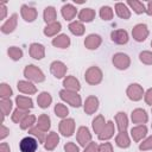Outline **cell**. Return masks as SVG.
I'll return each instance as SVG.
<instances>
[{"instance_id":"obj_1","label":"cell","mask_w":152,"mask_h":152,"mask_svg":"<svg viewBox=\"0 0 152 152\" xmlns=\"http://www.w3.org/2000/svg\"><path fill=\"white\" fill-rule=\"evenodd\" d=\"M24 76L27 78V81L30 82H34V83H40L45 81V75L42 71V69H39L37 65L34 64H28L25 66L24 69Z\"/></svg>"},{"instance_id":"obj_2","label":"cell","mask_w":152,"mask_h":152,"mask_svg":"<svg viewBox=\"0 0 152 152\" xmlns=\"http://www.w3.org/2000/svg\"><path fill=\"white\" fill-rule=\"evenodd\" d=\"M102 78H103V74H102V70L99 66L93 65V66H89L86 70L84 80H86V82L88 84L96 86V84H99V83L102 82Z\"/></svg>"},{"instance_id":"obj_3","label":"cell","mask_w":152,"mask_h":152,"mask_svg":"<svg viewBox=\"0 0 152 152\" xmlns=\"http://www.w3.org/2000/svg\"><path fill=\"white\" fill-rule=\"evenodd\" d=\"M59 97L64 102H66L70 106L76 107V108L81 107V104H82V99L76 91H70V90H66V89H62L59 91Z\"/></svg>"},{"instance_id":"obj_4","label":"cell","mask_w":152,"mask_h":152,"mask_svg":"<svg viewBox=\"0 0 152 152\" xmlns=\"http://www.w3.org/2000/svg\"><path fill=\"white\" fill-rule=\"evenodd\" d=\"M113 65L118 69V70H126L128 69V66L131 65V58L128 55L124 53V52H116L113 55L112 58Z\"/></svg>"},{"instance_id":"obj_5","label":"cell","mask_w":152,"mask_h":152,"mask_svg":"<svg viewBox=\"0 0 152 152\" xmlns=\"http://www.w3.org/2000/svg\"><path fill=\"white\" fill-rule=\"evenodd\" d=\"M144 94H145V91H144L142 87H141L139 83H131V84L127 87V89H126V95H127V97H128L131 101H134V102L140 101V100L142 99Z\"/></svg>"},{"instance_id":"obj_6","label":"cell","mask_w":152,"mask_h":152,"mask_svg":"<svg viewBox=\"0 0 152 152\" xmlns=\"http://www.w3.org/2000/svg\"><path fill=\"white\" fill-rule=\"evenodd\" d=\"M58 129L63 137H71L75 132V120L71 118L62 119L58 124Z\"/></svg>"},{"instance_id":"obj_7","label":"cell","mask_w":152,"mask_h":152,"mask_svg":"<svg viewBox=\"0 0 152 152\" xmlns=\"http://www.w3.org/2000/svg\"><path fill=\"white\" fill-rule=\"evenodd\" d=\"M148 28H147V25L146 24H137L133 28H132V37L135 42L138 43H141V42H145L146 38L148 37Z\"/></svg>"},{"instance_id":"obj_8","label":"cell","mask_w":152,"mask_h":152,"mask_svg":"<svg viewBox=\"0 0 152 152\" xmlns=\"http://www.w3.org/2000/svg\"><path fill=\"white\" fill-rule=\"evenodd\" d=\"M19 148L21 152H36L38 148V141L33 137H25L20 140Z\"/></svg>"},{"instance_id":"obj_9","label":"cell","mask_w":152,"mask_h":152,"mask_svg":"<svg viewBox=\"0 0 152 152\" xmlns=\"http://www.w3.org/2000/svg\"><path fill=\"white\" fill-rule=\"evenodd\" d=\"M76 139H77V142L83 147H86L89 142H91V133L89 128L86 126L78 127L77 133H76Z\"/></svg>"},{"instance_id":"obj_10","label":"cell","mask_w":152,"mask_h":152,"mask_svg":"<svg viewBox=\"0 0 152 152\" xmlns=\"http://www.w3.org/2000/svg\"><path fill=\"white\" fill-rule=\"evenodd\" d=\"M66 65L61 62V61H53L50 64V72L56 77V78H63L66 75Z\"/></svg>"},{"instance_id":"obj_11","label":"cell","mask_w":152,"mask_h":152,"mask_svg":"<svg viewBox=\"0 0 152 152\" xmlns=\"http://www.w3.org/2000/svg\"><path fill=\"white\" fill-rule=\"evenodd\" d=\"M20 14H21V18L27 21V23H32L37 19V15H38V12L34 7H31L28 5H21L20 7Z\"/></svg>"},{"instance_id":"obj_12","label":"cell","mask_w":152,"mask_h":152,"mask_svg":"<svg viewBox=\"0 0 152 152\" xmlns=\"http://www.w3.org/2000/svg\"><path fill=\"white\" fill-rule=\"evenodd\" d=\"M110 39H112V42H114L118 45H125L128 43V39H129L128 32L126 30H122V28L114 30L110 33Z\"/></svg>"},{"instance_id":"obj_13","label":"cell","mask_w":152,"mask_h":152,"mask_svg":"<svg viewBox=\"0 0 152 152\" xmlns=\"http://www.w3.org/2000/svg\"><path fill=\"white\" fill-rule=\"evenodd\" d=\"M17 25H18V14L17 13H13L0 27V31L4 33V34H8V33H12L15 28H17Z\"/></svg>"},{"instance_id":"obj_14","label":"cell","mask_w":152,"mask_h":152,"mask_svg":"<svg viewBox=\"0 0 152 152\" xmlns=\"http://www.w3.org/2000/svg\"><path fill=\"white\" fill-rule=\"evenodd\" d=\"M131 120L133 124H137V125H144L148 121V115L146 113L145 109L142 108H135L132 110V114H131Z\"/></svg>"},{"instance_id":"obj_15","label":"cell","mask_w":152,"mask_h":152,"mask_svg":"<svg viewBox=\"0 0 152 152\" xmlns=\"http://www.w3.org/2000/svg\"><path fill=\"white\" fill-rule=\"evenodd\" d=\"M99 99L94 95H90L84 101V104H83V109H84V113L88 114V115H91L94 114L97 109H99Z\"/></svg>"},{"instance_id":"obj_16","label":"cell","mask_w":152,"mask_h":152,"mask_svg":"<svg viewBox=\"0 0 152 152\" xmlns=\"http://www.w3.org/2000/svg\"><path fill=\"white\" fill-rule=\"evenodd\" d=\"M101 44H102V38H101V36H99L96 33L88 34L84 39V46L88 50H96L100 48Z\"/></svg>"},{"instance_id":"obj_17","label":"cell","mask_w":152,"mask_h":152,"mask_svg":"<svg viewBox=\"0 0 152 152\" xmlns=\"http://www.w3.org/2000/svg\"><path fill=\"white\" fill-rule=\"evenodd\" d=\"M17 88H18V90H19L20 93H23V94H27V95H33V94L37 93V88H36V86H34L32 82L27 81V80L18 81V83H17Z\"/></svg>"},{"instance_id":"obj_18","label":"cell","mask_w":152,"mask_h":152,"mask_svg":"<svg viewBox=\"0 0 152 152\" xmlns=\"http://www.w3.org/2000/svg\"><path fill=\"white\" fill-rule=\"evenodd\" d=\"M30 56L34 59H42L45 57V46L39 43H32L28 49Z\"/></svg>"},{"instance_id":"obj_19","label":"cell","mask_w":152,"mask_h":152,"mask_svg":"<svg viewBox=\"0 0 152 152\" xmlns=\"http://www.w3.org/2000/svg\"><path fill=\"white\" fill-rule=\"evenodd\" d=\"M147 134V127L145 125H137L131 129V137L135 142L141 141Z\"/></svg>"},{"instance_id":"obj_20","label":"cell","mask_w":152,"mask_h":152,"mask_svg":"<svg viewBox=\"0 0 152 152\" xmlns=\"http://www.w3.org/2000/svg\"><path fill=\"white\" fill-rule=\"evenodd\" d=\"M59 142V135L56 132H50L44 141V148L48 151H53Z\"/></svg>"},{"instance_id":"obj_21","label":"cell","mask_w":152,"mask_h":152,"mask_svg":"<svg viewBox=\"0 0 152 152\" xmlns=\"http://www.w3.org/2000/svg\"><path fill=\"white\" fill-rule=\"evenodd\" d=\"M63 87H64V89H66V90H70V91H78L80 89H81V84H80V81L75 77V76H72V75H70V76H66L64 80H63Z\"/></svg>"},{"instance_id":"obj_22","label":"cell","mask_w":152,"mask_h":152,"mask_svg":"<svg viewBox=\"0 0 152 152\" xmlns=\"http://www.w3.org/2000/svg\"><path fill=\"white\" fill-rule=\"evenodd\" d=\"M114 132H115L114 122H113L112 120H109V121H107V124H106V126L103 127V129L101 131V133H100V134H97V137H99V139H100V140L104 141V140L110 139V138L114 135Z\"/></svg>"},{"instance_id":"obj_23","label":"cell","mask_w":152,"mask_h":152,"mask_svg":"<svg viewBox=\"0 0 152 152\" xmlns=\"http://www.w3.org/2000/svg\"><path fill=\"white\" fill-rule=\"evenodd\" d=\"M61 13H62V17H63L65 20L70 21V20H72V19L76 17V14H77V8H76L74 5H71V4H65V5L62 6Z\"/></svg>"},{"instance_id":"obj_24","label":"cell","mask_w":152,"mask_h":152,"mask_svg":"<svg viewBox=\"0 0 152 152\" xmlns=\"http://www.w3.org/2000/svg\"><path fill=\"white\" fill-rule=\"evenodd\" d=\"M52 45L56 46V48H59V49H66L70 46V38L69 36L64 34V33H61L58 36H56L53 39H52Z\"/></svg>"},{"instance_id":"obj_25","label":"cell","mask_w":152,"mask_h":152,"mask_svg":"<svg viewBox=\"0 0 152 152\" xmlns=\"http://www.w3.org/2000/svg\"><path fill=\"white\" fill-rule=\"evenodd\" d=\"M115 122L119 132H126L128 127V118L125 112H118L115 114Z\"/></svg>"},{"instance_id":"obj_26","label":"cell","mask_w":152,"mask_h":152,"mask_svg":"<svg viewBox=\"0 0 152 152\" xmlns=\"http://www.w3.org/2000/svg\"><path fill=\"white\" fill-rule=\"evenodd\" d=\"M95 11L93 8H82L78 12V21L81 23H91L95 19Z\"/></svg>"},{"instance_id":"obj_27","label":"cell","mask_w":152,"mask_h":152,"mask_svg":"<svg viewBox=\"0 0 152 152\" xmlns=\"http://www.w3.org/2000/svg\"><path fill=\"white\" fill-rule=\"evenodd\" d=\"M15 104H17V108H20V109H24V110H28V109H31L33 107V101L28 96L18 95L15 97Z\"/></svg>"},{"instance_id":"obj_28","label":"cell","mask_w":152,"mask_h":152,"mask_svg":"<svg viewBox=\"0 0 152 152\" xmlns=\"http://www.w3.org/2000/svg\"><path fill=\"white\" fill-rule=\"evenodd\" d=\"M115 13L119 18L121 19H129L131 18V10L128 8V6L124 2H116L115 4Z\"/></svg>"},{"instance_id":"obj_29","label":"cell","mask_w":152,"mask_h":152,"mask_svg":"<svg viewBox=\"0 0 152 152\" xmlns=\"http://www.w3.org/2000/svg\"><path fill=\"white\" fill-rule=\"evenodd\" d=\"M43 18H44V21L46 24H52L55 21H57V12H56V8L53 6H48L44 8V12H43Z\"/></svg>"},{"instance_id":"obj_30","label":"cell","mask_w":152,"mask_h":152,"mask_svg":"<svg viewBox=\"0 0 152 152\" xmlns=\"http://www.w3.org/2000/svg\"><path fill=\"white\" fill-rule=\"evenodd\" d=\"M62 30V24L59 21H55L52 24H46V26L43 30V33L46 37H53Z\"/></svg>"},{"instance_id":"obj_31","label":"cell","mask_w":152,"mask_h":152,"mask_svg":"<svg viewBox=\"0 0 152 152\" xmlns=\"http://www.w3.org/2000/svg\"><path fill=\"white\" fill-rule=\"evenodd\" d=\"M40 131L43 132H48L51 127V120H50V116L48 114H40L38 116V120H37V125H36Z\"/></svg>"},{"instance_id":"obj_32","label":"cell","mask_w":152,"mask_h":152,"mask_svg":"<svg viewBox=\"0 0 152 152\" xmlns=\"http://www.w3.org/2000/svg\"><path fill=\"white\" fill-rule=\"evenodd\" d=\"M51 102H52V96H51L48 91H42V93L38 95V97H37V103H38V106H39L40 108H43V109L48 108V107L51 104Z\"/></svg>"},{"instance_id":"obj_33","label":"cell","mask_w":152,"mask_h":152,"mask_svg":"<svg viewBox=\"0 0 152 152\" xmlns=\"http://www.w3.org/2000/svg\"><path fill=\"white\" fill-rule=\"evenodd\" d=\"M68 28H69V31H70L74 36H83V34H84V31H86L83 23H81V21H78V20L71 21V23L69 24Z\"/></svg>"},{"instance_id":"obj_34","label":"cell","mask_w":152,"mask_h":152,"mask_svg":"<svg viewBox=\"0 0 152 152\" xmlns=\"http://www.w3.org/2000/svg\"><path fill=\"white\" fill-rule=\"evenodd\" d=\"M115 144L121 148H127L131 145L129 137L127 132H119V134L115 137Z\"/></svg>"},{"instance_id":"obj_35","label":"cell","mask_w":152,"mask_h":152,"mask_svg":"<svg viewBox=\"0 0 152 152\" xmlns=\"http://www.w3.org/2000/svg\"><path fill=\"white\" fill-rule=\"evenodd\" d=\"M106 124H107V121L104 120L103 115L99 114V115H97V116H95V119L91 121L93 131H94L96 134H100V133H101V131L103 129V127L106 126Z\"/></svg>"},{"instance_id":"obj_36","label":"cell","mask_w":152,"mask_h":152,"mask_svg":"<svg viewBox=\"0 0 152 152\" xmlns=\"http://www.w3.org/2000/svg\"><path fill=\"white\" fill-rule=\"evenodd\" d=\"M127 6H129L137 14H142V13H146V7L144 5V2L139 1V0H128Z\"/></svg>"},{"instance_id":"obj_37","label":"cell","mask_w":152,"mask_h":152,"mask_svg":"<svg viewBox=\"0 0 152 152\" xmlns=\"http://www.w3.org/2000/svg\"><path fill=\"white\" fill-rule=\"evenodd\" d=\"M12 107H13V102L11 101V99H1L0 100V109L2 113V121H4V118L11 113Z\"/></svg>"},{"instance_id":"obj_38","label":"cell","mask_w":152,"mask_h":152,"mask_svg":"<svg viewBox=\"0 0 152 152\" xmlns=\"http://www.w3.org/2000/svg\"><path fill=\"white\" fill-rule=\"evenodd\" d=\"M36 121H37V118H36L33 114H28V115H26V116L23 119V121H21L19 125H20V128L25 131V129L32 128L33 125L36 124Z\"/></svg>"},{"instance_id":"obj_39","label":"cell","mask_w":152,"mask_h":152,"mask_svg":"<svg viewBox=\"0 0 152 152\" xmlns=\"http://www.w3.org/2000/svg\"><path fill=\"white\" fill-rule=\"evenodd\" d=\"M7 55H8V57H10L11 59H13V61H19V59H21L24 52H23V50H21L20 48H18V46H10L8 50H7Z\"/></svg>"},{"instance_id":"obj_40","label":"cell","mask_w":152,"mask_h":152,"mask_svg":"<svg viewBox=\"0 0 152 152\" xmlns=\"http://www.w3.org/2000/svg\"><path fill=\"white\" fill-rule=\"evenodd\" d=\"M28 114H30L28 110H24V109L17 108V109L13 110L11 118H12V121H13L14 124H20V122L23 121V119H24L26 115H28Z\"/></svg>"},{"instance_id":"obj_41","label":"cell","mask_w":152,"mask_h":152,"mask_svg":"<svg viewBox=\"0 0 152 152\" xmlns=\"http://www.w3.org/2000/svg\"><path fill=\"white\" fill-rule=\"evenodd\" d=\"M99 14H100V18H101L102 20H106V21L112 20V19H113V15H114L113 10H112V7H109V6H102V7L100 8Z\"/></svg>"},{"instance_id":"obj_42","label":"cell","mask_w":152,"mask_h":152,"mask_svg":"<svg viewBox=\"0 0 152 152\" xmlns=\"http://www.w3.org/2000/svg\"><path fill=\"white\" fill-rule=\"evenodd\" d=\"M53 110H55V114H56L58 118H62V119H65V118L68 116V114H69L68 107H66L65 104H63V103H57V104L55 106Z\"/></svg>"},{"instance_id":"obj_43","label":"cell","mask_w":152,"mask_h":152,"mask_svg":"<svg viewBox=\"0 0 152 152\" xmlns=\"http://www.w3.org/2000/svg\"><path fill=\"white\" fill-rule=\"evenodd\" d=\"M28 134H31L32 137H34L39 142H44V141H45V138H46V137H45V132L40 131L37 126L30 128V129H28Z\"/></svg>"},{"instance_id":"obj_44","label":"cell","mask_w":152,"mask_h":152,"mask_svg":"<svg viewBox=\"0 0 152 152\" xmlns=\"http://www.w3.org/2000/svg\"><path fill=\"white\" fill-rule=\"evenodd\" d=\"M12 95H13L12 88L5 82L1 83L0 84V96H1V99H10Z\"/></svg>"},{"instance_id":"obj_45","label":"cell","mask_w":152,"mask_h":152,"mask_svg":"<svg viewBox=\"0 0 152 152\" xmlns=\"http://www.w3.org/2000/svg\"><path fill=\"white\" fill-rule=\"evenodd\" d=\"M139 59L141 63L146 64V65H152V52L151 51H141L139 53Z\"/></svg>"},{"instance_id":"obj_46","label":"cell","mask_w":152,"mask_h":152,"mask_svg":"<svg viewBox=\"0 0 152 152\" xmlns=\"http://www.w3.org/2000/svg\"><path fill=\"white\" fill-rule=\"evenodd\" d=\"M139 150H140V151H148V150H152V135L147 137L145 140H142V142L139 144Z\"/></svg>"},{"instance_id":"obj_47","label":"cell","mask_w":152,"mask_h":152,"mask_svg":"<svg viewBox=\"0 0 152 152\" xmlns=\"http://www.w3.org/2000/svg\"><path fill=\"white\" fill-rule=\"evenodd\" d=\"M83 152H100V145H97L95 141H91L84 147Z\"/></svg>"},{"instance_id":"obj_48","label":"cell","mask_w":152,"mask_h":152,"mask_svg":"<svg viewBox=\"0 0 152 152\" xmlns=\"http://www.w3.org/2000/svg\"><path fill=\"white\" fill-rule=\"evenodd\" d=\"M64 151L65 152H80V148L75 142L69 141V142H66L64 145Z\"/></svg>"},{"instance_id":"obj_49","label":"cell","mask_w":152,"mask_h":152,"mask_svg":"<svg viewBox=\"0 0 152 152\" xmlns=\"http://www.w3.org/2000/svg\"><path fill=\"white\" fill-rule=\"evenodd\" d=\"M144 100H145V102H146L148 106L152 107V88H150V89H147V90L145 91V94H144Z\"/></svg>"},{"instance_id":"obj_50","label":"cell","mask_w":152,"mask_h":152,"mask_svg":"<svg viewBox=\"0 0 152 152\" xmlns=\"http://www.w3.org/2000/svg\"><path fill=\"white\" fill-rule=\"evenodd\" d=\"M100 152H113V146L110 142H102L100 145Z\"/></svg>"},{"instance_id":"obj_51","label":"cell","mask_w":152,"mask_h":152,"mask_svg":"<svg viewBox=\"0 0 152 152\" xmlns=\"http://www.w3.org/2000/svg\"><path fill=\"white\" fill-rule=\"evenodd\" d=\"M6 14H7L6 4H5V2H1V4H0V20H4V19L6 18Z\"/></svg>"},{"instance_id":"obj_52","label":"cell","mask_w":152,"mask_h":152,"mask_svg":"<svg viewBox=\"0 0 152 152\" xmlns=\"http://www.w3.org/2000/svg\"><path fill=\"white\" fill-rule=\"evenodd\" d=\"M8 134H10V129L5 125H1V127H0V139L4 140Z\"/></svg>"},{"instance_id":"obj_53","label":"cell","mask_w":152,"mask_h":152,"mask_svg":"<svg viewBox=\"0 0 152 152\" xmlns=\"http://www.w3.org/2000/svg\"><path fill=\"white\" fill-rule=\"evenodd\" d=\"M0 152H11L10 145L7 142H1L0 144Z\"/></svg>"},{"instance_id":"obj_54","label":"cell","mask_w":152,"mask_h":152,"mask_svg":"<svg viewBox=\"0 0 152 152\" xmlns=\"http://www.w3.org/2000/svg\"><path fill=\"white\" fill-rule=\"evenodd\" d=\"M146 13L148 15L152 17V1H148L147 2V6H146Z\"/></svg>"},{"instance_id":"obj_55","label":"cell","mask_w":152,"mask_h":152,"mask_svg":"<svg viewBox=\"0 0 152 152\" xmlns=\"http://www.w3.org/2000/svg\"><path fill=\"white\" fill-rule=\"evenodd\" d=\"M76 4H84V0H75Z\"/></svg>"},{"instance_id":"obj_56","label":"cell","mask_w":152,"mask_h":152,"mask_svg":"<svg viewBox=\"0 0 152 152\" xmlns=\"http://www.w3.org/2000/svg\"><path fill=\"white\" fill-rule=\"evenodd\" d=\"M151 46H152V40H151Z\"/></svg>"},{"instance_id":"obj_57","label":"cell","mask_w":152,"mask_h":152,"mask_svg":"<svg viewBox=\"0 0 152 152\" xmlns=\"http://www.w3.org/2000/svg\"><path fill=\"white\" fill-rule=\"evenodd\" d=\"M151 128H152V124H151Z\"/></svg>"},{"instance_id":"obj_58","label":"cell","mask_w":152,"mask_h":152,"mask_svg":"<svg viewBox=\"0 0 152 152\" xmlns=\"http://www.w3.org/2000/svg\"><path fill=\"white\" fill-rule=\"evenodd\" d=\"M151 112H152V107H151Z\"/></svg>"}]
</instances>
